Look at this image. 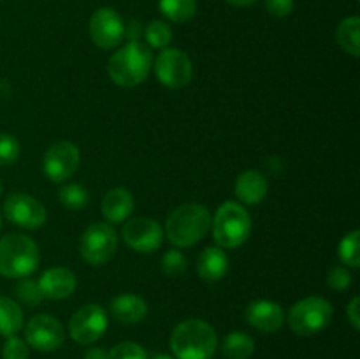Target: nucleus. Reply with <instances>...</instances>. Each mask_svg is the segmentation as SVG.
Here are the masks:
<instances>
[{"instance_id":"obj_1","label":"nucleus","mask_w":360,"mask_h":359,"mask_svg":"<svg viewBox=\"0 0 360 359\" xmlns=\"http://www.w3.org/2000/svg\"><path fill=\"white\" fill-rule=\"evenodd\" d=\"M217 347V333L206 320H183L171 334V351L176 359H211Z\"/></svg>"},{"instance_id":"obj_2","label":"nucleus","mask_w":360,"mask_h":359,"mask_svg":"<svg viewBox=\"0 0 360 359\" xmlns=\"http://www.w3.org/2000/svg\"><path fill=\"white\" fill-rule=\"evenodd\" d=\"M211 227V215L206 206L195 203L176 208L167 218L165 234L172 245L186 248L199 243Z\"/></svg>"},{"instance_id":"obj_3","label":"nucleus","mask_w":360,"mask_h":359,"mask_svg":"<svg viewBox=\"0 0 360 359\" xmlns=\"http://www.w3.org/2000/svg\"><path fill=\"white\" fill-rule=\"evenodd\" d=\"M151 63L153 56L150 49L141 42L130 41L109 58L108 73L109 77L120 87H137L148 77Z\"/></svg>"},{"instance_id":"obj_4","label":"nucleus","mask_w":360,"mask_h":359,"mask_svg":"<svg viewBox=\"0 0 360 359\" xmlns=\"http://www.w3.org/2000/svg\"><path fill=\"white\" fill-rule=\"evenodd\" d=\"M39 246L23 234H7L0 239V275L25 278L39 266Z\"/></svg>"},{"instance_id":"obj_5","label":"nucleus","mask_w":360,"mask_h":359,"mask_svg":"<svg viewBox=\"0 0 360 359\" xmlns=\"http://www.w3.org/2000/svg\"><path fill=\"white\" fill-rule=\"evenodd\" d=\"M213 225L214 241L220 248H236L241 246L252 232V218L246 208L234 201H227L221 204L211 220Z\"/></svg>"},{"instance_id":"obj_6","label":"nucleus","mask_w":360,"mask_h":359,"mask_svg":"<svg viewBox=\"0 0 360 359\" xmlns=\"http://www.w3.org/2000/svg\"><path fill=\"white\" fill-rule=\"evenodd\" d=\"M333 320V306L326 298L309 296L290 308L287 322L299 336H311L326 329Z\"/></svg>"},{"instance_id":"obj_7","label":"nucleus","mask_w":360,"mask_h":359,"mask_svg":"<svg viewBox=\"0 0 360 359\" xmlns=\"http://www.w3.org/2000/svg\"><path fill=\"white\" fill-rule=\"evenodd\" d=\"M118 248V234L105 222L91 224L79 239V253L91 266H102L115 257Z\"/></svg>"},{"instance_id":"obj_8","label":"nucleus","mask_w":360,"mask_h":359,"mask_svg":"<svg viewBox=\"0 0 360 359\" xmlns=\"http://www.w3.org/2000/svg\"><path fill=\"white\" fill-rule=\"evenodd\" d=\"M25 341L28 347L41 352H51L62 347L65 341V329L56 317L39 313L25 326Z\"/></svg>"},{"instance_id":"obj_9","label":"nucleus","mask_w":360,"mask_h":359,"mask_svg":"<svg viewBox=\"0 0 360 359\" xmlns=\"http://www.w3.org/2000/svg\"><path fill=\"white\" fill-rule=\"evenodd\" d=\"M155 73L158 81L167 88H183L192 80V60L181 49L165 48L155 62Z\"/></svg>"},{"instance_id":"obj_10","label":"nucleus","mask_w":360,"mask_h":359,"mask_svg":"<svg viewBox=\"0 0 360 359\" xmlns=\"http://www.w3.org/2000/svg\"><path fill=\"white\" fill-rule=\"evenodd\" d=\"M108 329V315L101 305H84L69 322V333L76 344L91 345Z\"/></svg>"},{"instance_id":"obj_11","label":"nucleus","mask_w":360,"mask_h":359,"mask_svg":"<svg viewBox=\"0 0 360 359\" xmlns=\"http://www.w3.org/2000/svg\"><path fill=\"white\" fill-rule=\"evenodd\" d=\"M90 39L102 49L116 48L125 37V23L111 7H101L90 18Z\"/></svg>"},{"instance_id":"obj_12","label":"nucleus","mask_w":360,"mask_h":359,"mask_svg":"<svg viewBox=\"0 0 360 359\" xmlns=\"http://www.w3.org/2000/svg\"><path fill=\"white\" fill-rule=\"evenodd\" d=\"M81 162L79 150L70 141H58L51 144L44 155V172L51 182L60 183L69 180L77 171Z\"/></svg>"},{"instance_id":"obj_13","label":"nucleus","mask_w":360,"mask_h":359,"mask_svg":"<svg viewBox=\"0 0 360 359\" xmlns=\"http://www.w3.org/2000/svg\"><path fill=\"white\" fill-rule=\"evenodd\" d=\"M123 239L132 250L139 253H151L160 248L164 241V231L153 218L136 217L125 222L122 231Z\"/></svg>"},{"instance_id":"obj_14","label":"nucleus","mask_w":360,"mask_h":359,"mask_svg":"<svg viewBox=\"0 0 360 359\" xmlns=\"http://www.w3.org/2000/svg\"><path fill=\"white\" fill-rule=\"evenodd\" d=\"M4 213L9 222L23 229H39L46 222V208L41 201L23 192H14L4 203Z\"/></svg>"},{"instance_id":"obj_15","label":"nucleus","mask_w":360,"mask_h":359,"mask_svg":"<svg viewBox=\"0 0 360 359\" xmlns=\"http://www.w3.org/2000/svg\"><path fill=\"white\" fill-rule=\"evenodd\" d=\"M246 320L250 326L262 333H274L280 329L285 322L283 308L278 303L269 301V299H257L252 301L246 308Z\"/></svg>"},{"instance_id":"obj_16","label":"nucleus","mask_w":360,"mask_h":359,"mask_svg":"<svg viewBox=\"0 0 360 359\" xmlns=\"http://www.w3.org/2000/svg\"><path fill=\"white\" fill-rule=\"evenodd\" d=\"M39 289L48 299H65L76 291V275L69 267H51L39 278Z\"/></svg>"},{"instance_id":"obj_17","label":"nucleus","mask_w":360,"mask_h":359,"mask_svg":"<svg viewBox=\"0 0 360 359\" xmlns=\"http://www.w3.org/2000/svg\"><path fill=\"white\" fill-rule=\"evenodd\" d=\"M101 210L105 220L112 222V224H122L134 211L132 194L127 189H123V187L111 189L105 194L104 199H102Z\"/></svg>"},{"instance_id":"obj_18","label":"nucleus","mask_w":360,"mask_h":359,"mask_svg":"<svg viewBox=\"0 0 360 359\" xmlns=\"http://www.w3.org/2000/svg\"><path fill=\"white\" fill-rule=\"evenodd\" d=\"M229 270L227 253L220 246H207L197 259V273L204 282H218Z\"/></svg>"},{"instance_id":"obj_19","label":"nucleus","mask_w":360,"mask_h":359,"mask_svg":"<svg viewBox=\"0 0 360 359\" xmlns=\"http://www.w3.org/2000/svg\"><path fill=\"white\" fill-rule=\"evenodd\" d=\"M234 192L241 203L259 204L267 194L266 176L259 171H253V169L241 172L236 180Z\"/></svg>"},{"instance_id":"obj_20","label":"nucleus","mask_w":360,"mask_h":359,"mask_svg":"<svg viewBox=\"0 0 360 359\" xmlns=\"http://www.w3.org/2000/svg\"><path fill=\"white\" fill-rule=\"evenodd\" d=\"M111 315L123 324H137L148 315V305L136 294L116 296L109 305Z\"/></svg>"},{"instance_id":"obj_21","label":"nucleus","mask_w":360,"mask_h":359,"mask_svg":"<svg viewBox=\"0 0 360 359\" xmlns=\"http://www.w3.org/2000/svg\"><path fill=\"white\" fill-rule=\"evenodd\" d=\"M253 352H255V341L243 331H232L221 344V354L225 359H250Z\"/></svg>"},{"instance_id":"obj_22","label":"nucleus","mask_w":360,"mask_h":359,"mask_svg":"<svg viewBox=\"0 0 360 359\" xmlns=\"http://www.w3.org/2000/svg\"><path fill=\"white\" fill-rule=\"evenodd\" d=\"M23 327V310L14 299L0 296V334L14 336Z\"/></svg>"},{"instance_id":"obj_23","label":"nucleus","mask_w":360,"mask_h":359,"mask_svg":"<svg viewBox=\"0 0 360 359\" xmlns=\"http://www.w3.org/2000/svg\"><path fill=\"white\" fill-rule=\"evenodd\" d=\"M338 42L352 56L360 55V20L359 16L345 18L338 27Z\"/></svg>"},{"instance_id":"obj_24","label":"nucleus","mask_w":360,"mask_h":359,"mask_svg":"<svg viewBox=\"0 0 360 359\" xmlns=\"http://www.w3.org/2000/svg\"><path fill=\"white\" fill-rule=\"evenodd\" d=\"M158 9L167 20L176 23H186L192 20L197 13L195 0H160Z\"/></svg>"},{"instance_id":"obj_25","label":"nucleus","mask_w":360,"mask_h":359,"mask_svg":"<svg viewBox=\"0 0 360 359\" xmlns=\"http://www.w3.org/2000/svg\"><path fill=\"white\" fill-rule=\"evenodd\" d=\"M90 197H88L86 189L83 185H77V183H69V185L62 187L60 189V203L63 204L69 210L77 211L83 210L88 204Z\"/></svg>"},{"instance_id":"obj_26","label":"nucleus","mask_w":360,"mask_h":359,"mask_svg":"<svg viewBox=\"0 0 360 359\" xmlns=\"http://www.w3.org/2000/svg\"><path fill=\"white\" fill-rule=\"evenodd\" d=\"M146 41L151 48L155 49H165L172 41V30L167 23L160 20H153L146 27Z\"/></svg>"},{"instance_id":"obj_27","label":"nucleus","mask_w":360,"mask_h":359,"mask_svg":"<svg viewBox=\"0 0 360 359\" xmlns=\"http://www.w3.org/2000/svg\"><path fill=\"white\" fill-rule=\"evenodd\" d=\"M359 231H352L341 239L340 243V259L341 263L350 267L360 266V252H359Z\"/></svg>"},{"instance_id":"obj_28","label":"nucleus","mask_w":360,"mask_h":359,"mask_svg":"<svg viewBox=\"0 0 360 359\" xmlns=\"http://www.w3.org/2000/svg\"><path fill=\"white\" fill-rule=\"evenodd\" d=\"M14 291H16V298L27 306H37L44 299L41 289H39V284L30 280V278H21Z\"/></svg>"},{"instance_id":"obj_29","label":"nucleus","mask_w":360,"mask_h":359,"mask_svg":"<svg viewBox=\"0 0 360 359\" xmlns=\"http://www.w3.org/2000/svg\"><path fill=\"white\" fill-rule=\"evenodd\" d=\"M162 271L171 278L181 277L186 271V257L176 248L167 250L162 257Z\"/></svg>"},{"instance_id":"obj_30","label":"nucleus","mask_w":360,"mask_h":359,"mask_svg":"<svg viewBox=\"0 0 360 359\" xmlns=\"http://www.w3.org/2000/svg\"><path fill=\"white\" fill-rule=\"evenodd\" d=\"M21 146L18 139L11 134H0V168L18 160Z\"/></svg>"},{"instance_id":"obj_31","label":"nucleus","mask_w":360,"mask_h":359,"mask_svg":"<svg viewBox=\"0 0 360 359\" xmlns=\"http://www.w3.org/2000/svg\"><path fill=\"white\" fill-rule=\"evenodd\" d=\"M108 359H148V355L139 344L122 341L108 352Z\"/></svg>"},{"instance_id":"obj_32","label":"nucleus","mask_w":360,"mask_h":359,"mask_svg":"<svg viewBox=\"0 0 360 359\" xmlns=\"http://www.w3.org/2000/svg\"><path fill=\"white\" fill-rule=\"evenodd\" d=\"M28 355H30V348L27 341L18 336H7L2 347L4 359H28Z\"/></svg>"},{"instance_id":"obj_33","label":"nucleus","mask_w":360,"mask_h":359,"mask_svg":"<svg viewBox=\"0 0 360 359\" xmlns=\"http://www.w3.org/2000/svg\"><path fill=\"white\" fill-rule=\"evenodd\" d=\"M327 284L334 291H345L352 285V273L343 266H336L327 275Z\"/></svg>"},{"instance_id":"obj_34","label":"nucleus","mask_w":360,"mask_h":359,"mask_svg":"<svg viewBox=\"0 0 360 359\" xmlns=\"http://www.w3.org/2000/svg\"><path fill=\"white\" fill-rule=\"evenodd\" d=\"M266 9L271 16L287 18L294 11V0H266Z\"/></svg>"},{"instance_id":"obj_35","label":"nucleus","mask_w":360,"mask_h":359,"mask_svg":"<svg viewBox=\"0 0 360 359\" xmlns=\"http://www.w3.org/2000/svg\"><path fill=\"white\" fill-rule=\"evenodd\" d=\"M360 299L359 298H354L350 301V305L347 306V317L348 320H350L352 327H354L355 331L360 329V313H359V308H360Z\"/></svg>"},{"instance_id":"obj_36","label":"nucleus","mask_w":360,"mask_h":359,"mask_svg":"<svg viewBox=\"0 0 360 359\" xmlns=\"http://www.w3.org/2000/svg\"><path fill=\"white\" fill-rule=\"evenodd\" d=\"M84 359H108V352L102 347H91L84 352Z\"/></svg>"},{"instance_id":"obj_37","label":"nucleus","mask_w":360,"mask_h":359,"mask_svg":"<svg viewBox=\"0 0 360 359\" xmlns=\"http://www.w3.org/2000/svg\"><path fill=\"white\" fill-rule=\"evenodd\" d=\"M225 2H229L231 6H236V7H246V6H252L255 0H225Z\"/></svg>"},{"instance_id":"obj_38","label":"nucleus","mask_w":360,"mask_h":359,"mask_svg":"<svg viewBox=\"0 0 360 359\" xmlns=\"http://www.w3.org/2000/svg\"><path fill=\"white\" fill-rule=\"evenodd\" d=\"M151 359H176V358H172V355H167V354H155Z\"/></svg>"},{"instance_id":"obj_39","label":"nucleus","mask_w":360,"mask_h":359,"mask_svg":"<svg viewBox=\"0 0 360 359\" xmlns=\"http://www.w3.org/2000/svg\"><path fill=\"white\" fill-rule=\"evenodd\" d=\"M0 229H2V217H0Z\"/></svg>"},{"instance_id":"obj_40","label":"nucleus","mask_w":360,"mask_h":359,"mask_svg":"<svg viewBox=\"0 0 360 359\" xmlns=\"http://www.w3.org/2000/svg\"><path fill=\"white\" fill-rule=\"evenodd\" d=\"M0 194H2V183H0Z\"/></svg>"}]
</instances>
